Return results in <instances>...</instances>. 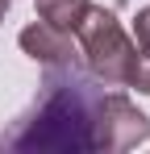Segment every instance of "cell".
<instances>
[{
	"mask_svg": "<svg viewBox=\"0 0 150 154\" xmlns=\"http://www.w3.org/2000/svg\"><path fill=\"white\" fill-rule=\"evenodd\" d=\"M92 104L96 96L71 67H50L46 96L29 112L8 146L17 150H92Z\"/></svg>",
	"mask_w": 150,
	"mask_h": 154,
	"instance_id": "6da1fadb",
	"label": "cell"
},
{
	"mask_svg": "<svg viewBox=\"0 0 150 154\" xmlns=\"http://www.w3.org/2000/svg\"><path fill=\"white\" fill-rule=\"evenodd\" d=\"M79 38V54L88 63L92 79L108 83V88H125L129 83V67H133V38L121 29L113 8H100L92 4L83 13V21L75 29Z\"/></svg>",
	"mask_w": 150,
	"mask_h": 154,
	"instance_id": "7a4b0ae2",
	"label": "cell"
},
{
	"mask_svg": "<svg viewBox=\"0 0 150 154\" xmlns=\"http://www.w3.org/2000/svg\"><path fill=\"white\" fill-rule=\"evenodd\" d=\"M150 137V117L138 108V104L121 96V92H108V96H96L92 104V150H133Z\"/></svg>",
	"mask_w": 150,
	"mask_h": 154,
	"instance_id": "3957f363",
	"label": "cell"
},
{
	"mask_svg": "<svg viewBox=\"0 0 150 154\" xmlns=\"http://www.w3.org/2000/svg\"><path fill=\"white\" fill-rule=\"evenodd\" d=\"M21 50L33 58V63H42V67H71L75 58V42H71V33L67 29H54L46 25V21H33V25H25L21 29Z\"/></svg>",
	"mask_w": 150,
	"mask_h": 154,
	"instance_id": "277c9868",
	"label": "cell"
},
{
	"mask_svg": "<svg viewBox=\"0 0 150 154\" xmlns=\"http://www.w3.org/2000/svg\"><path fill=\"white\" fill-rule=\"evenodd\" d=\"M125 88H138L142 96H150V4L138 8L133 17V67Z\"/></svg>",
	"mask_w": 150,
	"mask_h": 154,
	"instance_id": "5b68a950",
	"label": "cell"
},
{
	"mask_svg": "<svg viewBox=\"0 0 150 154\" xmlns=\"http://www.w3.org/2000/svg\"><path fill=\"white\" fill-rule=\"evenodd\" d=\"M33 4H38V17L46 25L67 29V33H75L79 21H83V13L92 8V0H33Z\"/></svg>",
	"mask_w": 150,
	"mask_h": 154,
	"instance_id": "8992f818",
	"label": "cell"
},
{
	"mask_svg": "<svg viewBox=\"0 0 150 154\" xmlns=\"http://www.w3.org/2000/svg\"><path fill=\"white\" fill-rule=\"evenodd\" d=\"M8 4H13V0H0V21H4V13H8Z\"/></svg>",
	"mask_w": 150,
	"mask_h": 154,
	"instance_id": "52a82bcc",
	"label": "cell"
}]
</instances>
